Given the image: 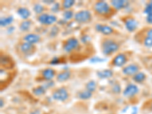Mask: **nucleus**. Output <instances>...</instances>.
<instances>
[{"mask_svg": "<svg viewBox=\"0 0 152 114\" xmlns=\"http://www.w3.org/2000/svg\"><path fill=\"white\" fill-rule=\"evenodd\" d=\"M102 53L104 56H110L114 54L119 49V45L117 42L111 39H106L101 43Z\"/></svg>", "mask_w": 152, "mask_h": 114, "instance_id": "1", "label": "nucleus"}, {"mask_svg": "<svg viewBox=\"0 0 152 114\" xmlns=\"http://www.w3.org/2000/svg\"><path fill=\"white\" fill-rule=\"evenodd\" d=\"M95 12L100 15H107L111 12V7L105 1H98L94 6Z\"/></svg>", "mask_w": 152, "mask_h": 114, "instance_id": "2", "label": "nucleus"}, {"mask_svg": "<svg viewBox=\"0 0 152 114\" xmlns=\"http://www.w3.org/2000/svg\"><path fill=\"white\" fill-rule=\"evenodd\" d=\"M91 13L88 10H81L75 13V20L80 24L88 23L91 20Z\"/></svg>", "mask_w": 152, "mask_h": 114, "instance_id": "3", "label": "nucleus"}, {"mask_svg": "<svg viewBox=\"0 0 152 114\" xmlns=\"http://www.w3.org/2000/svg\"><path fill=\"white\" fill-rule=\"evenodd\" d=\"M79 47V41L75 37H69L64 42L63 50L66 53H71Z\"/></svg>", "mask_w": 152, "mask_h": 114, "instance_id": "4", "label": "nucleus"}, {"mask_svg": "<svg viewBox=\"0 0 152 114\" xmlns=\"http://www.w3.org/2000/svg\"><path fill=\"white\" fill-rule=\"evenodd\" d=\"M53 98L57 101L64 102L69 98V93L65 88H59L54 91L53 93Z\"/></svg>", "mask_w": 152, "mask_h": 114, "instance_id": "5", "label": "nucleus"}, {"mask_svg": "<svg viewBox=\"0 0 152 114\" xmlns=\"http://www.w3.org/2000/svg\"><path fill=\"white\" fill-rule=\"evenodd\" d=\"M38 21L42 24L50 25L53 24L57 21V18L54 15H49L46 13H43L38 17Z\"/></svg>", "mask_w": 152, "mask_h": 114, "instance_id": "6", "label": "nucleus"}, {"mask_svg": "<svg viewBox=\"0 0 152 114\" xmlns=\"http://www.w3.org/2000/svg\"><path fill=\"white\" fill-rule=\"evenodd\" d=\"M122 72H123V73L125 75L134 76L135 74L139 72V66L137 64L132 63V64H130L129 66H125L124 68H123Z\"/></svg>", "mask_w": 152, "mask_h": 114, "instance_id": "7", "label": "nucleus"}, {"mask_svg": "<svg viewBox=\"0 0 152 114\" xmlns=\"http://www.w3.org/2000/svg\"><path fill=\"white\" fill-rule=\"evenodd\" d=\"M127 62V57L125 53H119L112 60V65L115 67H122Z\"/></svg>", "mask_w": 152, "mask_h": 114, "instance_id": "8", "label": "nucleus"}, {"mask_svg": "<svg viewBox=\"0 0 152 114\" xmlns=\"http://www.w3.org/2000/svg\"><path fill=\"white\" fill-rule=\"evenodd\" d=\"M138 91H139V89H138L137 85L130 84L123 91V96L126 97H128V98L132 97L138 93Z\"/></svg>", "mask_w": 152, "mask_h": 114, "instance_id": "9", "label": "nucleus"}, {"mask_svg": "<svg viewBox=\"0 0 152 114\" xmlns=\"http://www.w3.org/2000/svg\"><path fill=\"white\" fill-rule=\"evenodd\" d=\"M124 23L126 30L129 32H134L138 26V22L134 18H127Z\"/></svg>", "mask_w": 152, "mask_h": 114, "instance_id": "10", "label": "nucleus"}, {"mask_svg": "<svg viewBox=\"0 0 152 114\" xmlns=\"http://www.w3.org/2000/svg\"><path fill=\"white\" fill-rule=\"evenodd\" d=\"M95 29L97 32H100L102 34L108 36L110 35L113 33V29L111 28L109 25H106V24H97L95 26Z\"/></svg>", "mask_w": 152, "mask_h": 114, "instance_id": "11", "label": "nucleus"}, {"mask_svg": "<svg viewBox=\"0 0 152 114\" xmlns=\"http://www.w3.org/2000/svg\"><path fill=\"white\" fill-rule=\"evenodd\" d=\"M20 50H21V52L25 56H31L34 53L35 47L33 44L24 42V43H21Z\"/></svg>", "mask_w": 152, "mask_h": 114, "instance_id": "12", "label": "nucleus"}, {"mask_svg": "<svg viewBox=\"0 0 152 114\" xmlns=\"http://www.w3.org/2000/svg\"><path fill=\"white\" fill-rule=\"evenodd\" d=\"M24 40L31 44H35L40 40V36L37 34H28L24 37Z\"/></svg>", "mask_w": 152, "mask_h": 114, "instance_id": "13", "label": "nucleus"}, {"mask_svg": "<svg viewBox=\"0 0 152 114\" xmlns=\"http://www.w3.org/2000/svg\"><path fill=\"white\" fill-rule=\"evenodd\" d=\"M128 1H125V0H113L111 1V5L116 10H121V9H125L129 5Z\"/></svg>", "mask_w": 152, "mask_h": 114, "instance_id": "14", "label": "nucleus"}, {"mask_svg": "<svg viewBox=\"0 0 152 114\" xmlns=\"http://www.w3.org/2000/svg\"><path fill=\"white\" fill-rule=\"evenodd\" d=\"M42 76L46 81H52L53 78L55 77L56 72L53 69H46L42 72Z\"/></svg>", "mask_w": 152, "mask_h": 114, "instance_id": "15", "label": "nucleus"}, {"mask_svg": "<svg viewBox=\"0 0 152 114\" xmlns=\"http://www.w3.org/2000/svg\"><path fill=\"white\" fill-rule=\"evenodd\" d=\"M1 65L6 69H11V68L13 67L14 63H13V61L11 59L10 57L6 55H4L1 56Z\"/></svg>", "mask_w": 152, "mask_h": 114, "instance_id": "16", "label": "nucleus"}, {"mask_svg": "<svg viewBox=\"0 0 152 114\" xmlns=\"http://www.w3.org/2000/svg\"><path fill=\"white\" fill-rule=\"evenodd\" d=\"M17 13L21 18L24 19V21L28 20L30 16H31V12H30L29 9L24 7L19 8L17 10Z\"/></svg>", "mask_w": 152, "mask_h": 114, "instance_id": "17", "label": "nucleus"}, {"mask_svg": "<svg viewBox=\"0 0 152 114\" xmlns=\"http://www.w3.org/2000/svg\"><path fill=\"white\" fill-rule=\"evenodd\" d=\"M71 77V72L69 71H63L59 73L56 76V80L59 82H64L69 80Z\"/></svg>", "mask_w": 152, "mask_h": 114, "instance_id": "18", "label": "nucleus"}, {"mask_svg": "<svg viewBox=\"0 0 152 114\" xmlns=\"http://www.w3.org/2000/svg\"><path fill=\"white\" fill-rule=\"evenodd\" d=\"M97 76L100 78H109L113 75V72L111 69H104L101 71H98L97 72Z\"/></svg>", "mask_w": 152, "mask_h": 114, "instance_id": "19", "label": "nucleus"}, {"mask_svg": "<svg viewBox=\"0 0 152 114\" xmlns=\"http://www.w3.org/2000/svg\"><path fill=\"white\" fill-rule=\"evenodd\" d=\"M14 21V18L12 16H7V17L1 18L0 20V25L2 27H6L10 26Z\"/></svg>", "mask_w": 152, "mask_h": 114, "instance_id": "20", "label": "nucleus"}, {"mask_svg": "<svg viewBox=\"0 0 152 114\" xmlns=\"http://www.w3.org/2000/svg\"><path fill=\"white\" fill-rule=\"evenodd\" d=\"M145 79H146V75L144 72H141L133 76V81L138 84L142 83L143 81H145Z\"/></svg>", "mask_w": 152, "mask_h": 114, "instance_id": "21", "label": "nucleus"}, {"mask_svg": "<svg viewBox=\"0 0 152 114\" xmlns=\"http://www.w3.org/2000/svg\"><path fill=\"white\" fill-rule=\"evenodd\" d=\"M92 95H93V93H91V91L88 90L83 91H81L78 94V98L81 99V100H88V99H90L91 97H92Z\"/></svg>", "mask_w": 152, "mask_h": 114, "instance_id": "22", "label": "nucleus"}, {"mask_svg": "<svg viewBox=\"0 0 152 114\" xmlns=\"http://www.w3.org/2000/svg\"><path fill=\"white\" fill-rule=\"evenodd\" d=\"M47 91V89L45 88V87L43 85H41V86H38L37 88H34L33 89V93L34 94L36 95V96H42Z\"/></svg>", "mask_w": 152, "mask_h": 114, "instance_id": "23", "label": "nucleus"}, {"mask_svg": "<svg viewBox=\"0 0 152 114\" xmlns=\"http://www.w3.org/2000/svg\"><path fill=\"white\" fill-rule=\"evenodd\" d=\"M31 24H32L31 21H30V20H25V21H22L21 23L19 28H20V30L21 31H28L30 29V28H31Z\"/></svg>", "mask_w": 152, "mask_h": 114, "instance_id": "24", "label": "nucleus"}, {"mask_svg": "<svg viewBox=\"0 0 152 114\" xmlns=\"http://www.w3.org/2000/svg\"><path fill=\"white\" fill-rule=\"evenodd\" d=\"M96 89H97V83L94 81H93V80L88 81V83L86 84V90L89 91L91 93L94 92Z\"/></svg>", "mask_w": 152, "mask_h": 114, "instance_id": "25", "label": "nucleus"}, {"mask_svg": "<svg viewBox=\"0 0 152 114\" xmlns=\"http://www.w3.org/2000/svg\"><path fill=\"white\" fill-rule=\"evenodd\" d=\"M75 3V0H66L62 2V8L65 9L66 10H69V9H71L73 5Z\"/></svg>", "mask_w": 152, "mask_h": 114, "instance_id": "26", "label": "nucleus"}, {"mask_svg": "<svg viewBox=\"0 0 152 114\" xmlns=\"http://www.w3.org/2000/svg\"><path fill=\"white\" fill-rule=\"evenodd\" d=\"M34 11L36 14L40 15L43 14V11H44V7L42 5H40V3H37L34 6Z\"/></svg>", "mask_w": 152, "mask_h": 114, "instance_id": "27", "label": "nucleus"}, {"mask_svg": "<svg viewBox=\"0 0 152 114\" xmlns=\"http://www.w3.org/2000/svg\"><path fill=\"white\" fill-rule=\"evenodd\" d=\"M143 45L147 48H152V38L145 36L143 40Z\"/></svg>", "mask_w": 152, "mask_h": 114, "instance_id": "28", "label": "nucleus"}, {"mask_svg": "<svg viewBox=\"0 0 152 114\" xmlns=\"http://www.w3.org/2000/svg\"><path fill=\"white\" fill-rule=\"evenodd\" d=\"M63 17H64V18L66 21H69V20H70V19L72 18L73 17H75V15H74V13H73L72 11L66 10V11H65L64 13H63Z\"/></svg>", "mask_w": 152, "mask_h": 114, "instance_id": "29", "label": "nucleus"}, {"mask_svg": "<svg viewBox=\"0 0 152 114\" xmlns=\"http://www.w3.org/2000/svg\"><path fill=\"white\" fill-rule=\"evenodd\" d=\"M151 12H152V1H151V2H149L146 5V6H145V10H144V13L147 15L150 14V13H151Z\"/></svg>", "mask_w": 152, "mask_h": 114, "instance_id": "30", "label": "nucleus"}, {"mask_svg": "<svg viewBox=\"0 0 152 114\" xmlns=\"http://www.w3.org/2000/svg\"><path fill=\"white\" fill-rule=\"evenodd\" d=\"M106 61V59L104 58H100L99 56H94L90 59V62L91 63H97V62H103Z\"/></svg>", "mask_w": 152, "mask_h": 114, "instance_id": "31", "label": "nucleus"}, {"mask_svg": "<svg viewBox=\"0 0 152 114\" xmlns=\"http://www.w3.org/2000/svg\"><path fill=\"white\" fill-rule=\"evenodd\" d=\"M59 9H60V5H59V3H57V2H55V3L52 5V7H51V11H52L53 12H59Z\"/></svg>", "mask_w": 152, "mask_h": 114, "instance_id": "32", "label": "nucleus"}, {"mask_svg": "<svg viewBox=\"0 0 152 114\" xmlns=\"http://www.w3.org/2000/svg\"><path fill=\"white\" fill-rule=\"evenodd\" d=\"M113 93L115 94H119L120 93V91H121V88H120V85H118V84H116V85H114L113 86Z\"/></svg>", "mask_w": 152, "mask_h": 114, "instance_id": "33", "label": "nucleus"}, {"mask_svg": "<svg viewBox=\"0 0 152 114\" xmlns=\"http://www.w3.org/2000/svg\"><path fill=\"white\" fill-rule=\"evenodd\" d=\"M90 40H91V38L88 35H84V36L81 37V42H82L83 43H88V42L90 41Z\"/></svg>", "mask_w": 152, "mask_h": 114, "instance_id": "34", "label": "nucleus"}, {"mask_svg": "<svg viewBox=\"0 0 152 114\" xmlns=\"http://www.w3.org/2000/svg\"><path fill=\"white\" fill-rule=\"evenodd\" d=\"M58 32H59V28H57L56 26H54L53 28L51 29V32H50V35L52 37L53 36H56V35L58 34Z\"/></svg>", "mask_w": 152, "mask_h": 114, "instance_id": "35", "label": "nucleus"}, {"mask_svg": "<svg viewBox=\"0 0 152 114\" xmlns=\"http://www.w3.org/2000/svg\"><path fill=\"white\" fill-rule=\"evenodd\" d=\"M50 63L51 65H58L60 63V59L59 58H57V57H55V58H53L52 60L50 61Z\"/></svg>", "mask_w": 152, "mask_h": 114, "instance_id": "36", "label": "nucleus"}, {"mask_svg": "<svg viewBox=\"0 0 152 114\" xmlns=\"http://www.w3.org/2000/svg\"><path fill=\"white\" fill-rule=\"evenodd\" d=\"M146 21L148 24H152V12L146 15Z\"/></svg>", "mask_w": 152, "mask_h": 114, "instance_id": "37", "label": "nucleus"}, {"mask_svg": "<svg viewBox=\"0 0 152 114\" xmlns=\"http://www.w3.org/2000/svg\"><path fill=\"white\" fill-rule=\"evenodd\" d=\"M53 85H54V82H53V80H52V81H47V83L45 84V85H43V86L45 87V88L47 90L48 88H51V87H53Z\"/></svg>", "mask_w": 152, "mask_h": 114, "instance_id": "38", "label": "nucleus"}, {"mask_svg": "<svg viewBox=\"0 0 152 114\" xmlns=\"http://www.w3.org/2000/svg\"><path fill=\"white\" fill-rule=\"evenodd\" d=\"M146 36L152 38V27L147 30V31H146Z\"/></svg>", "mask_w": 152, "mask_h": 114, "instance_id": "39", "label": "nucleus"}, {"mask_svg": "<svg viewBox=\"0 0 152 114\" xmlns=\"http://www.w3.org/2000/svg\"><path fill=\"white\" fill-rule=\"evenodd\" d=\"M8 33H9V34H12V33H13V31H15V28L13 26H9V28H8Z\"/></svg>", "mask_w": 152, "mask_h": 114, "instance_id": "40", "label": "nucleus"}, {"mask_svg": "<svg viewBox=\"0 0 152 114\" xmlns=\"http://www.w3.org/2000/svg\"><path fill=\"white\" fill-rule=\"evenodd\" d=\"M43 3H46V4H54L55 3V2L54 1H51V0H47V1H43Z\"/></svg>", "mask_w": 152, "mask_h": 114, "instance_id": "41", "label": "nucleus"}, {"mask_svg": "<svg viewBox=\"0 0 152 114\" xmlns=\"http://www.w3.org/2000/svg\"><path fill=\"white\" fill-rule=\"evenodd\" d=\"M4 103L2 102V99H1V107H2L4 106Z\"/></svg>", "mask_w": 152, "mask_h": 114, "instance_id": "42", "label": "nucleus"}, {"mask_svg": "<svg viewBox=\"0 0 152 114\" xmlns=\"http://www.w3.org/2000/svg\"><path fill=\"white\" fill-rule=\"evenodd\" d=\"M150 108H151V110L152 111V101L151 103V106H150Z\"/></svg>", "mask_w": 152, "mask_h": 114, "instance_id": "43", "label": "nucleus"}, {"mask_svg": "<svg viewBox=\"0 0 152 114\" xmlns=\"http://www.w3.org/2000/svg\"><path fill=\"white\" fill-rule=\"evenodd\" d=\"M151 67H152V56L151 58Z\"/></svg>", "mask_w": 152, "mask_h": 114, "instance_id": "44", "label": "nucleus"}]
</instances>
